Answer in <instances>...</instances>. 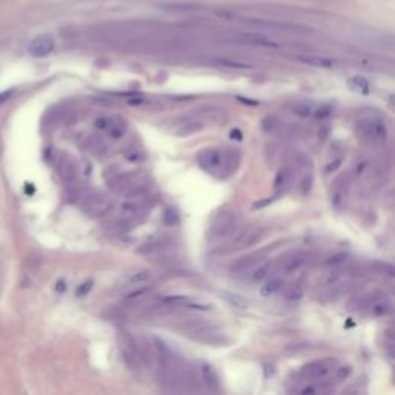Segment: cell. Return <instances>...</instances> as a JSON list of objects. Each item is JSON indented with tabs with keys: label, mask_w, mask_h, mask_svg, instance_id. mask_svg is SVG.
<instances>
[{
	"label": "cell",
	"mask_w": 395,
	"mask_h": 395,
	"mask_svg": "<svg viewBox=\"0 0 395 395\" xmlns=\"http://www.w3.org/2000/svg\"><path fill=\"white\" fill-rule=\"evenodd\" d=\"M127 102H129L130 105H141V104H144V102H145V99L144 97H133V99H129Z\"/></svg>",
	"instance_id": "obj_35"
},
{
	"label": "cell",
	"mask_w": 395,
	"mask_h": 395,
	"mask_svg": "<svg viewBox=\"0 0 395 395\" xmlns=\"http://www.w3.org/2000/svg\"><path fill=\"white\" fill-rule=\"evenodd\" d=\"M65 287H67L65 281H62V279H60V281H57V284H56V290L57 292H63V290H65Z\"/></svg>",
	"instance_id": "obj_37"
},
{
	"label": "cell",
	"mask_w": 395,
	"mask_h": 395,
	"mask_svg": "<svg viewBox=\"0 0 395 395\" xmlns=\"http://www.w3.org/2000/svg\"><path fill=\"white\" fill-rule=\"evenodd\" d=\"M108 136L111 139H114V141H118V139H121L124 134H125V122H119V124H114L111 121L110 127H108Z\"/></svg>",
	"instance_id": "obj_17"
},
{
	"label": "cell",
	"mask_w": 395,
	"mask_h": 395,
	"mask_svg": "<svg viewBox=\"0 0 395 395\" xmlns=\"http://www.w3.org/2000/svg\"><path fill=\"white\" fill-rule=\"evenodd\" d=\"M210 62L213 63V65H218V67H225V68H239V70H246V68H249L247 63L238 62V60H228V59H212Z\"/></svg>",
	"instance_id": "obj_14"
},
{
	"label": "cell",
	"mask_w": 395,
	"mask_h": 395,
	"mask_svg": "<svg viewBox=\"0 0 395 395\" xmlns=\"http://www.w3.org/2000/svg\"><path fill=\"white\" fill-rule=\"evenodd\" d=\"M358 130L366 137L367 141L374 144H380L386 141L388 130L383 124V121L378 118H364L358 121Z\"/></svg>",
	"instance_id": "obj_1"
},
{
	"label": "cell",
	"mask_w": 395,
	"mask_h": 395,
	"mask_svg": "<svg viewBox=\"0 0 395 395\" xmlns=\"http://www.w3.org/2000/svg\"><path fill=\"white\" fill-rule=\"evenodd\" d=\"M199 372H201V378H202V381H204V383H206L209 388H212V389H218V377H216L215 371H213V369H212L209 364H202Z\"/></svg>",
	"instance_id": "obj_11"
},
{
	"label": "cell",
	"mask_w": 395,
	"mask_h": 395,
	"mask_svg": "<svg viewBox=\"0 0 395 395\" xmlns=\"http://www.w3.org/2000/svg\"><path fill=\"white\" fill-rule=\"evenodd\" d=\"M224 298L230 303L232 306H235V307H238V309H246L247 307V301L243 298V297H239V295H236V294H230V292H224Z\"/></svg>",
	"instance_id": "obj_19"
},
{
	"label": "cell",
	"mask_w": 395,
	"mask_h": 395,
	"mask_svg": "<svg viewBox=\"0 0 395 395\" xmlns=\"http://www.w3.org/2000/svg\"><path fill=\"white\" fill-rule=\"evenodd\" d=\"M54 39L48 34L39 36L36 37L34 41H31V44L28 45V53L33 57H45L48 56L51 51L54 49Z\"/></svg>",
	"instance_id": "obj_3"
},
{
	"label": "cell",
	"mask_w": 395,
	"mask_h": 395,
	"mask_svg": "<svg viewBox=\"0 0 395 395\" xmlns=\"http://www.w3.org/2000/svg\"><path fill=\"white\" fill-rule=\"evenodd\" d=\"M93 287V279H88V281L82 283L78 289H76V297H85L88 292Z\"/></svg>",
	"instance_id": "obj_28"
},
{
	"label": "cell",
	"mask_w": 395,
	"mask_h": 395,
	"mask_svg": "<svg viewBox=\"0 0 395 395\" xmlns=\"http://www.w3.org/2000/svg\"><path fill=\"white\" fill-rule=\"evenodd\" d=\"M284 284H286L284 279H281V278L272 279V281L263 284V287L260 289V294H261V297H265V298L267 297H272V295L278 294V292L284 287Z\"/></svg>",
	"instance_id": "obj_9"
},
{
	"label": "cell",
	"mask_w": 395,
	"mask_h": 395,
	"mask_svg": "<svg viewBox=\"0 0 395 395\" xmlns=\"http://www.w3.org/2000/svg\"><path fill=\"white\" fill-rule=\"evenodd\" d=\"M341 159H335V162H330L327 167H326V173H332V172H337L338 170V167L341 165Z\"/></svg>",
	"instance_id": "obj_32"
},
{
	"label": "cell",
	"mask_w": 395,
	"mask_h": 395,
	"mask_svg": "<svg viewBox=\"0 0 395 395\" xmlns=\"http://www.w3.org/2000/svg\"><path fill=\"white\" fill-rule=\"evenodd\" d=\"M273 199L275 198H267V199H263V201H258V202H255L253 204V210H258V209H263V207H265V206H269L270 202H273Z\"/></svg>",
	"instance_id": "obj_31"
},
{
	"label": "cell",
	"mask_w": 395,
	"mask_h": 395,
	"mask_svg": "<svg viewBox=\"0 0 395 395\" xmlns=\"http://www.w3.org/2000/svg\"><path fill=\"white\" fill-rule=\"evenodd\" d=\"M312 184H313V176H312V173H309V172H306V175L303 176V179H301V184H300V187H301V193L306 196V195H309V192L312 190Z\"/></svg>",
	"instance_id": "obj_21"
},
{
	"label": "cell",
	"mask_w": 395,
	"mask_h": 395,
	"mask_svg": "<svg viewBox=\"0 0 395 395\" xmlns=\"http://www.w3.org/2000/svg\"><path fill=\"white\" fill-rule=\"evenodd\" d=\"M76 173H78V170H76V164L68 159V161H63V164L60 165V176L65 179L67 182H73L76 179Z\"/></svg>",
	"instance_id": "obj_12"
},
{
	"label": "cell",
	"mask_w": 395,
	"mask_h": 395,
	"mask_svg": "<svg viewBox=\"0 0 395 395\" xmlns=\"http://www.w3.org/2000/svg\"><path fill=\"white\" fill-rule=\"evenodd\" d=\"M351 87L353 88V90L356 91H360L363 94H369L371 93V87H369V82L361 78V76H355V78L351 79Z\"/></svg>",
	"instance_id": "obj_15"
},
{
	"label": "cell",
	"mask_w": 395,
	"mask_h": 395,
	"mask_svg": "<svg viewBox=\"0 0 395 395\" xmlns=\"http://www.w3.org/2000/svg\"><path fill=\"white\" fill-rule=\"evenodd\" d=\"M270 270H272V263H270V261H265L264 264H261V265L258 267V269L253 272L252 279H253L255 283H263L264 279H265L267 276H269Z\"/></svg>",
	"instance_id": "obj_13"
},
{
	"label": "cell",
	"mask_w": 395,
	"mask_h": 395,
	"mask_svg": "<svg viewBox=\"0 0 395 395\" xmlns=\"http://www.w3.org/2000/svg\"><path fill=\"white\" fill-rule=\"evenodd\" d=\"M202 129V124L201 122H196V121H192V122H187L185 125H182L179 130H176V133L179 136H188L192 133H196Z\"/></svg>",
	"instance_id": "obj_18"
},
{
	"label": "cell",
	"mask_w": 395,
	"mask_h": 395,
	"mask_svg": "<svg viewBox=\"0 0 395 395\" xmlns=\"http://www.w3.org/2000/svg\"><path fill=\"white\" fill-rule=\"evenodd\" d=\"M199 162L206 169H218L222 164V153L216 148H207L199 155Z\"/></svg>",
	"instance_id": "obj_4"
},
{
	"label": "cell",
	"mask_w": 395,
	"mask_h": 395,
	"mask_svg": "<svg viewBox=\"0 0 395 395\" xmlns=\"http://www.w3.org/2000/svg\"><path fill=\"white\" fill-rule=\"evenodd\" d=\"M304 297V287L301 284L295 286L294 289H292L289 294H287V300L289 301H298Z\"/></svg>",
	"instance_id": "obj_26"
},
{
	"label": "cell",
	"mask_w": 395,
	"mask_h": 395,
	"mask_svg": "<svg viewBox=\"0 0 395 395\" xmlns=\"http://www.w3.org/2000/svg\"><path fill=\"white\" fill-rule=\"evenodd\" d=\"M313 110L315 108L310 104H298V105L294 107V113L298 114V116H301V118H310L313 114Z\"/></svg>",
	"instance_id": "obj_20"
},
{
	"label": "cell",
	"mask_w": 395,
	"mask_h": 395,
	"mask_svg": "<svg viewBox=\"0 0 395 395\" xmlns=\"http://www.w3.org/2000/svg\"><path fill=\"white\" fill-rule=\"evenodd\" d=\"M391 312V303L386 298H380L369 306V313L372 316H385Z\"/></svg>",
	"instance_id": "obj_10"
},
{
	"label": "cell",
	"mask_w": 395,
	"mask_h": 395,
	"mask_svg": "<svg viewBox=\"0 0 395 395\" xmlns=\"http://www.w3.org/2000/svg\"><path fill=\"white\" fill-rule=\"evenodd\" d=\"M306 263V260L304 258H301V257H295V258H292V260H289L287 263H286V270L290 273V272H295V270H300L301 267H303V264Z\"/></svg>",
	"instance_id": "obj_24"
},
{
	"label": "cell",
	"mask_w": 395,
	"mask_h": 395,
	"mask_svg": "<svg viewBox=\"0 0 395 395\" xmlns=\"http://www.w3.org/2000/svg\"><path fill=\"white\" fill-rule=\"evenodd\" d=\"M330 114H332V108L327 107V105H324V107H320V108L313 110V114H312V116H315L316 121H326V119L330 116Z\"/></svg>",
	"instance_id": "obj_25"
},
{
	"label": "cell",
	"mask_w": 395,
	"mask_h": 395,
	"mask_svg": "<svg viewBox=\"0 0 395 395\" xmlns=\"http://www.w3.org/2000/svg\"><path fill=\"white\" fill-rule=\"evenodd\" d=\"M287 181H289V172L286 169H281V170L276 173V176H275L273 185H275L276 190H279V188H283L287 184Z\"/></svg>",
	"instance_id": "obj_22"
},
{
	"label": "cell",
	"mask_w": 395,
	"mask_h": 395,
	"mask_svg": "<svg viewBox=\"0 0 395 395\" xmlns=\"http://www.w3.org/2000/svg\"><path fill=\"white\" fill-rule=\"evenodd\" d=\"M351 371H352V367H351V366L340 367L338 371H337V378H338V380H346V378L351 375Z\"/></svg>",
	"instance_id": "obj_30"
},
{
	"label": "cell",
	"mask_w": 395,
	"mask_h": 395,
	"mask_svg": "<svg viewBox=\"0 0 395 395\" xmlns=\"http://www.w3.org/2000/svg\"><path fill=\"white\" fill-rule=\"evenodd\" d=\"M139 210H141V206H139V204L134 202V201H125V202H122V206H121V213L124 216H127V218L136 216L139 213Z\"/></svg>",
	"instance_id": "obj_16"
},
{
	"label": "cell",
	"mask_w": 395,
	"mask_h": 395,
	"mask_svg": "<svg viewBox=\"0 0 395 395\" xmlns=\"http://www.w3.org/2000/svg\"><path fill=\"white\" fill-rule=\"evenodd\" d=\"M298 60H301L303 63H307V65H312V67H318V68H332V67L337 65L335 60L327 59V57H321V56L301 54V56H298Z\"/></svg>",
	"instance_id": "obj_8"
},
{
	"label": "cell",
	"mask_w": 395,
	"mask_h": 395,
	"mask_svg": "<svg viewBox=\"0 0 395 395\" xmlns=\"http://www.w3.org/2000/svg\"><path fill=\"white\" fill-rule=\"evenodd\" d=\"M232 139H238V141H241L243 139V133H241L239 130H232Z\"/></svg>",
	"instance_id": "obj_36"
},
{
	"label": "cell",
	"mask_w": 395,
	"mask_h": 395,
	"mask_svg": "<svg viewBox=\"0 0 395 395\" xmlns=\"http://www.w3.org/2000/svg\"><path fill=\"white\" fill-rule=\"evenodd\" d=\"M110 124H111V121H110L108 118H105V116L97 118V119L94 121V127H96L97 130H107L108 127H110Z\"/></svg>",
	"instance_id": "obj_29"
},
{
	"label": "cell",
	"mask_w": 395,
	"mask_h": 395,
	"mask_svg": "<svg viewBox=\"0 0 395 395\" xmlns=\"http://www.w3.org/2000/svg\"><path fill=\"white\" fill-rule=\"evenodd\" d=\"M235 41L238 44L243 45H252V46H265V48H278L279 45L273 41H270L269 37L260 34V33H238L235 36Z\"/></svg>",
	"instance_id": "obj_2"
},
{
	"label": "cell",
	"mask_w": 395,
	"mask_h": 395,
	"mask_svg": "<svg viewBox=\"0 0 395 395\" xmlns=\"http://www.w3.org/2000/svg\"><path fill=\"white\" fill-rule=\"evenodd\" d=\"M12 96V91L9 90V91H3V93H0V105L2 104H5V102L9 99Z\"/></svg>",
	"instance_id": "obj_34"
},
{
	"label": "cell",
	"mask_w": 395,
	"mask_h": 395,
	"mask_svg": "<svg viewBox=\"0 0 395 395\" xmlns=\"http://www.w3.org/2000/svg\"><path fill=\"white\" fill-rule=\"evenodd\" d=\"M151 278V272L150 270H139L136 272L134 275L130 276V283L132 284H141V283H145Z\"/></svg>",
	"instance_id": "obj_23"
},
{
	"label": "cell",
	"mask_w": 395,
	"mask_h": 395,
	"mask_svg": "<svg viewBox=\"0 0 395 395\" xmlns=\"http://www.w3.org/2000/svg\"><path fill=\"white\" fill-rule=\"evenodd\" d=\"M110 209V202L104 198V196H91L88 198V204L85 206V210L91 215H96V216H100L107 213Z\"/></svg>",
	"instance_id": "obj_5"
},
{
	"label": "cell",
	"mask_w": 395,
	"mask_h": 395,
	"mask_svg": "<svg viewBox=\"0 0 395 395\" xmlns=\"http://www.w3.org/2000/svg\"><path fill=\"white\" fill-rule=\"evenodd\" d=\"M235 227V219L233 218H222L221 221L215 222L213 228H212V236L210 238H222L230 235V232L233 230Z\"/></svg>",
	"instance_id": "obj_7"
},
{
	"label": "cell",
	"mask_w": 395,
	"mask_h": 395,
	"mask_svg": "<svg viewBox=\"0 0 395 395\" xmlns=\"http://www.w3.org/2000/svg\"><path fill=\"white\" fill-rule=\"evenodd\" d=\"M161 301L165 304H181V303L188 301V298L185 295H169V297H164Z\"/></svg>",
	"instance_id": "obj_27"
},
{
	"label": "cell",
	"mask_w": 395,
	"mask_h": 395,
	"mask_svg": "<svg viewBox=\"0 0 395 395\" xmlns=\"http://www.w3.org/2000/svg\"><path fill=\"white\" fill-rule=\"evenodd\" d=\"M346 258V255H337V257H332L327 263L329 264H338V263H343V260Z\"/></svg>",
	"instance_id": "obj_33"
},
{
	"label": "cell",
	"mask_w": 395,
	"mask_h": 395,
	"mask_svg": "<svg viewBox=\"0 0 395 395\" xmlns=\"http://www.w3.org/2000/svg\"><path fill=\"white\" fill-rule=\"evenodd\" d=\"M330 372V367L321 361H315L303 367V375L309 378H323Z\"/></svg>",
	"instance_id": "obj_6"
}]
</instances>
